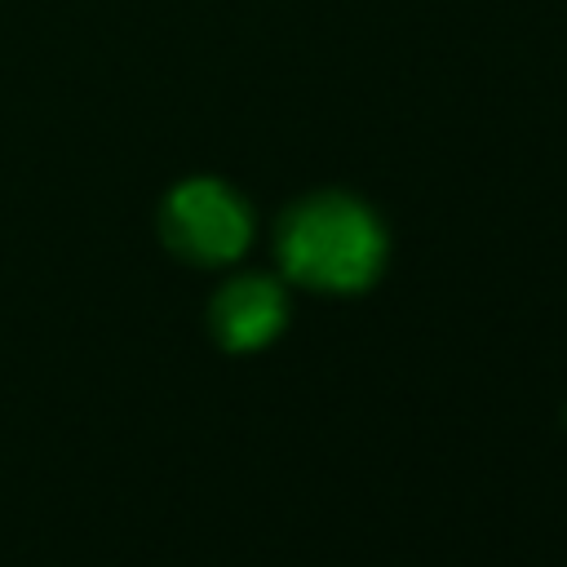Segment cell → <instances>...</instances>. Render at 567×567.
<instances>
[{
  "mask_svg": "<svg viewBox=\"0 0 567 567\" xmlns=\"http://www.w3.org/2000/svg\"><path fill=\"white\" fill-rule=\"evenodd\" d=\"M279 257L292 279L323 292H354L377 279L385 235L350 195H315L284 217Z\"/></svg>",
  "mask_w": 567,
  "mask_h": 567,
  "instance_id": "6da1fadb",
  "label": "cell"
},
{
  "mask_svg": "<svg viewBox=\"0 0 567 567\" xmlns=\"http://www.w3.org/2000/svg\"><path fill=\"white\" fill-rule=\"evenodd\" d=\"M159 226H164V239L173 244V252H182L186 261H199V266H217V261L239 257L248 235H252L244 199L213 177L182 182L164 199Z\"/></svg>",
  "mask_w": 567,
  "mask_h": 567,
  "instance_id": "7a4b0ae2",
  "label": "cell"
},
{
  "mask_svg": "<svg viewBox=\"0 0 567 567\" xmlns=\"http://www.w3.org/2000/svg\"><path fill=\"white\" fill-rule=\"evenodd\" d=\"M284 315H288V301H284L279 284L248 275V279L226 284L213 297L208 319H213V332L226 350H257L284 328Z\"/></svg>",
  "mask_w": 567,
  "mask_h": 567,
  "instance_id": "3957f363",
  "label": "cell"
}]
</instances>
